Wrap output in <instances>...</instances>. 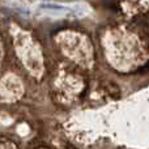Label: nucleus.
<instances>
[{
    "mask_svg": "<svg viewBox=\"0 0 149 149\" xmlns=\"http://www.w3.org/2000/svg\"><path fill=\"white\" fill-rule=\"evenodd\" d=\"M0 149H17L15 143H12L10 140L0 139Z\"/></svg>",
    "mask_w": 149,
    "mask_h": 149,
    "instance_id": "423d86ee",
    "label": "nucleus"
},
{
    "mask_svg": "<svg viewBox=\"0 0 149 149\" xmlns=\"http://www.w3.org/2000/svg\"><path fill=\"white\" fill-rule=\"evenodd\" d=\"M55 85L58 88V92L67 98L76 95L82 89L81 77L70 72H67L65 74H60L59 79L55 81Z\"/></svg>",
    "mask_w": 149,
    "mask_h": 149,
    "instance_id": "39448f33",
    "label": "nucleus"
},
{
    "mask_svg": "<svg viewBox=\"0 0 149 149\" xmlns=\"http://www.w3.org/2000/svg\"><path fill=\"white\" fill-rule=\"evenodd\" d=\"M55 42L62 54L70 62L82 70H90L94 65V49L85 34L74 30H62L56 34Z\"/></svg>",
    "mask_w": 149,
    "mask_h": 149,
    "instance_id": "7ed1b4c3",
    "label": "nucleus"
},
{
    "mask_svg": "<svg viewBox=\"0 0 149 149\" xmlns=\"http://www.w3.org/2000/svg\"><path fill=\"white\" fill-rule=\"evenodd\" d=\"M25 93L21 77L15 72H7L0 77V102L15 103L21 100Z\"/></svg>",
    "mask_w": 149,
    "mask_h": 149,
    "instance_id": "20e7f679",
    "label": "nucleus"
},
{
    "mask_svg": "<svg viewBox=\"0 0 149 149\" xmlns=\"http://www.w3.org/2000/svg\"><path fill=\"white\" fill-rule=\"evenodd\" d=\"M3 58H4V45L1 41V36H0V63H1Z\"/></svg>",
    "mask_w": 149,
    "mask_h": 149,
    "instance_id": "0eeeda50",
    "label": "nucleus"
},
{
    "mask_svg": "<svg viewBox=\"0 0 149 149\" xmlns=\"http://www.w3.org/2000/svg\"><path fill=\"white\" fill-rule=\"evenodd\" d=\"M10 37L16 56L21 62L26 72L36 80H41L45 74V56L41 45L30 31L16 24H10Z\"/></svg>",
    "mask_w": 149,
    "mask_h": 149,
    "instance_id": "f03ea898",
    "label": "nucleus"
},
{
    "mask_svg": "<svg viewBox=\"0 0 149 149\" xmlns=\"http://www.w3.org/2000/svg\"><path fill=\"white\" fill-rule=\"evenodd\" d=\"M102 49L107 63L118 72H134L148 60V49L144 42L124 26L106 30L102 37Z\"/></svg>",
    "mask_w": 149,
    "mask_h": 149,
    "instance_id": "f257e3e1",
    "label": "nucleus"
},
{
    "mask_svg": "<svg viewBox=\"0 0 149 149\" xmlns=\"http://www.w3.org/2000/svg\"><path fill=\"white\" fill-rule=\"evenodd\" d=\"M39 149H46V148H39Z\"/></svg>",
    "mask_w": 149,
    "mask_h": 149,
    "instance_id": "6e6552de",
    "label": "nucleus"
}]
</instances>
